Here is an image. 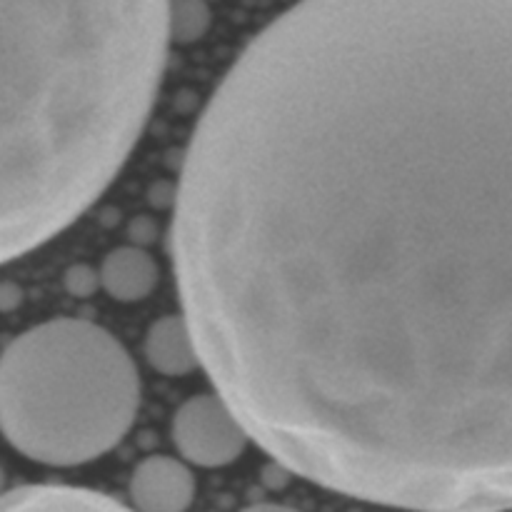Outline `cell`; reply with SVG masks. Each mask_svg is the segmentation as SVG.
<instances>
[{"label": "cell", "instance_id": "obj_6", "mask_svg": "<svg viewBox=\"0 0 512 512\" xmlns=\"http://www.w3.org/2000/svg\"><path fill=\"white\" fill-rule=\"evenodd\" d=\"M0 510L25 512H110L125 510L118 498L100 490L73 488V485H20L13 490H0Z\"/></svg>", "mask_w": 512, "mask_h": 512}, {"label": "cell", "instance_id": "obj_8", "mask_svg": "<svg viewBox=\"0 0 512 512\" xmlns=\"http://www.w3.org/2000/svg\"><path fill=\"white\" fill-rule=\"evenodd\" d=\"M100 285L118 303H138L158 285V265L143 248L123 245L105 255L100 265Z\"/></svg>", "mask_w": 512, "mask_h": 512}, {"label": "cell", "instance_id": "obj_5", "mask_svg": "<svg viewBox=\"0 0 512 512\" xmlns=\"http://www.w3.org/2000/svg\"><path fill=\"white\" fill-rule=\"evenodd\" d=\"M128 493L143 512H183L195 500V475L180 460L150 455L133 470Z\"/></svg>", "mask_w": 512, "mask_h": 512}, {"label": "cell", "instance_id": "obj_3", "mask_svg": "<svg viewBox=\"0 0 512 512\" xmlns=\"http://www.w3.org/2000/svg\"><path fill=\"white\" fill-rule=\"evenodd\" d=\"M138 405L133 358L88 320H48L0 353V433L35 463L100 458L128 435Z\"/></svg>", "mask_w": 512, "mask_h": 512}, {"label": "cell", "instance_id": "obj_7", "mask_svg": "<svg viewBox=\"0 0 512 512\" xmlns=\"http://www.w3.org/2000/svg\"><path fill=\"white\" fill-rule=\"evenodd\" d=\"M145 358L150 368L168 378H183L203 368L185 315H165L150 325L145 335Z\"/></svg>", "mask_w": 512, "mask_h": 512}, {"label": "cell", "instance_id": "obj_4", "mask_svg": "<svg viewBox=\"0 0 512 512\" xmlns=\"http://www.w3.org/2000/svg\"><path fill=\"white\" fill-rule=\"evenodd\" d=\"M250 435L235 418L223 395H195L173 418V443L198 468H225L248 448Z\"/></svg>", "mask_w": 512, "mask_h": 512}, {"label": "cell", "instance_id": "obj_1", "mask_svg": "<svg viewBox=\"0 0 512 512\" xmlns=\"http://www.w3.org/2000/svg\"><path fill=\"white\" fill-rule=\"evenodd\" d=\"M170 250L215 393L308 483L512 508V0H298L205 105Z\"/></svg>", "mask_w": 512, "mask_h": 512}, {"label": "cell", "instance_id": "obj_9", "mask_svg": "<svg viewBox=\"0 0 512 512\" xmlns=\"http://www.w3.org/2000/svg\"><path fill=\"white\" fill-rule=\"evenodd\" d=\"M213 23L205 0H168V38L175 45H193Z\"/></svg>", "mask_w": 512, "mask_h": 512}, {"label": "cell", "instance_id": "obj_2", "mask_svg": "<svg viewBox=\"0 0 512 512\" xmlns=\"http://www.w3.org/2000/svg\"><path fill=\"white\" fill-rule=\"evenodd\" d=\"M168 48V0H0V265L108 190Z\"/></svg>", "mask_w": 512, "mask_h": 512}, {"label": "cell", "instance_id": "obj_10", "mask_svg": "<svg viewBox=\"0 0 512 512\" xmlns=\"http://www.w3.org/2000/svg\"><path fill=\"white\" fill-rule=\"evenodd\" d=\"M0 490H3V473H0Z\"/></svg>", "mask_w": 512, "mask_h": 512}]
</instances>
